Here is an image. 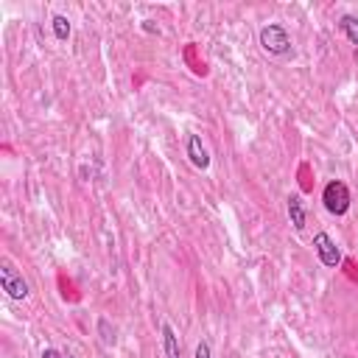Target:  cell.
Returning <instances> with one entry per match:
<instances>
[{
	"mask_svg": "<svg viewBox=\"0 0 358 358\" xmlns=\"http://www.w3.org/2000/svg\"><path fill=\"white\" fill-rule=\"evenodd\" d=\"M257 42H260V48H263L268 56H274V59H288V56H294L291 34H288L285 25H280V22L263 25L260 34H257Z\"/></svg>",
	"mask_w": 358,
	"mask_h": 358,
	"instance_id": "cell-1",
	"label": "cell"
},
{
	"mask_svg": "<svg viewBox=\"0 0 358 358\" xmlns=\"http://www.w3.org/2000/svg\"><path fill=\"white\" fill-rule=\"evenodd\" d=\"M0 288H3V291H6V296H8V299H14V302L28 299V294H31L28 280H25V277H22V271L11 263V257H3V260H0Z\"/></svg>",
	"mask_w": 358,
	"mask_h": 358,
	"instance_id": "cell-2",
	"label": "cell"
},
{
	"mask_svg": "<svg viewBox=\"0 0 358 358\" xmlns=\"http://www.w3.org/2000/svg\"><path fill=\"white\" fill-rule=\"evenodd\" d=\"M322 204H324V210H327L330 215H347V210H350V204H352L350 187H347L341 179L327 182L324 190H322Z\"/></svg>",
	"mask_w": 358,
	"mask_h": 358,
	"instance_id": "cell-3",
	"label": "cell"
},
{
	"mask_svg": "<svg viewBox=\"0 0 358 358\" xmlns=\"http://www.w3.org/2000/svg\"><path fill=\"white\" fill-rule=\"evenodd\" d=\"M313 252H316V257H319V263L324 266V268H338L341 266V249H338V243L327 235V232H316L313 235Z\"/></svg>",
	"mask_w": 358,
	"mask_h": 358,
	"instance_id": "cell-4",
	"label": "cell"
},
{
	"mask_svg": "<svg viewBox=\"0 0 358 358\" xmlns=\"http://www.w3.org/2000/svg\"><path fill=\"white\" fill-rule=\"evenodd\" d=\"M187 159H190V165L193 168H199V171H207L210 168V151L204 148V143H201V137L199 134H187Z\"/></svg>",
	"mask_w": 358,
	"mask_h": 358,
	"instance_id": "cell-5",
	"label": "cell"
},
{
	"mask_svg": "<svg viewBox=\"0 0 358 358\" xmlns=\"http://www.w3.org/2000/svg\"><path fill=\"white\" fill-rule=\"evenodd\" d=\"M285 210H288V221H291V227H294L296 232H302L305 224H308V210H305L302 196H299V193H291V196L285 199Z\"/></svg>",
	"mask_w": 358,
	"mask_h": 358,
	"instance_id": "cell-6",
	"label": "cell"
},
{
	"mask_svg": "<svg viewBox=\"0 0 358 358\" xmlns=\"http://www.w3.org/2000/svg\"><path fill=\"white\" fill-rule=\"evenodd\" d=\"M159 333H162V352H165V358H182V344H179L176 330L168 322H162Z\"/></svg>",
	"mask_w": 358,
	"mask_h": 358,
	"instance_id": "cell-7",
	"label": "cell"
},
{
	"mask_svg": "<svg viewBox=\"0 0 358 358\" xmlns=\"http://www.w3.org/2000/svg\"><path fill=\"white\" fill-rule=\"evenodd\" d=\"M338 31L358 48V17L355 14H341L338 17Z\"/></svg>",
	"mask_w": 358,
	"mask_h": 358,
	"instance_id": "cell-8",
	"label": "cell"
},
{
	"mask_svg": "<svg viewBox=\"0 0 358 358\" xmlns=\"http://www.w3.org/2000/svg\"><path fill=\"white\" fill-rule=\"evenodd\" d=\"M50 28H53V36H56L59 42H67L70 34H73V25H70V20H67L64 14H53V17H50Z\"/></svg>",
	"mask_w": 358,
	"mask_h": 358,
	"instance_id": "cell-9",
	"label": "cell"
},
{
	"mask_svg": "<svg viewBox=\"0 0 358 358\" xmlns=\"http://www.w3.org/2000/svg\"><path fill=\"white\" fill-rule=\"evenodd\" d=\"M98 336H101V341L106 347H115L117 344V330H115V324L106 316H98Z\"/></svg>",
	"mask_w": 358,
	"mask_h": 358,
	"instance_id": "cell-10",
	"label": "cell"
},
{
	"mask_svg": "<svg viewBox=\"0 0 358 358\" xmlns=\"http://www.w3.org/2000/svg\"><path fill=\"white\" fill-rule=\"evenodd\" d=\"M193 358H213V350H210V341H199L196 344V352H193Z\"/></svg>",
	"mask_w": 358,
	"mask_h": 358,
	"instance_id": "cell-11",
	"label": "cell"
},
{
	"mask_svg": "<svg viewBox=\"0 0 358 358\" xmlns=\"http://www.w3.org/2000/svg\"><path fill=\"white\" fill-rule=\"evenodd\" d=\"M42 358H64V352H59L56 347H45L42 350Z\"/></svg>",
	"mask_w": 358,
	"mask_h": 358,
	"instance_id": "cell-12",
	"label": "cell"
}]
</instances>
